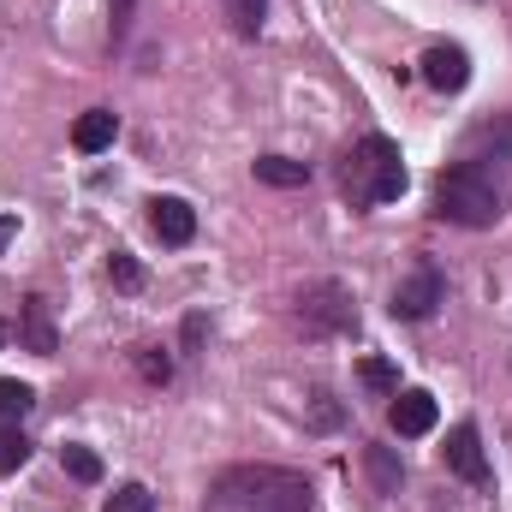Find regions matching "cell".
I'll list each match as a JSON object with an SVG mask.
<instances>
[{
    "mask_svg": "<svg viewBox=\"0 0 512 512\" xmlns=\"http://www.w3.org/2000/svg\"><path fill=\"white\" fill-rule=\"evenodd\" d=\"M209 512H310V483L280 465H233L215 477Z\"/></svg>",
    "mask_w": 512,
    "mask_h": 512,
    "instance_id": "1",
    "label": "cell"
},
{
    "mask_svg": "<svg viewBox=\"0 0 512 512\" xmlns=\"http://www.w3.org/2000/svg\"><path fill=\"white\" fill-rule=\"evenodd\" d=\"M393 429L399 435H429L435 429V393H423V387H405V393H393Z\"/></svg>",
    "mask_w": 512,
    "mask_h": 512,
    "instance_id": "9",
    "label": "cell"
},
{
    "mask_svg": "<svg viewBox=\"0 0 512 512\" xmlns=\"http://www.w3.org/2000/svg\"><path fill=\"white\" fill-rule=\"evenodd\" d=\"M149 227H155V239H161V245H191L197 215H191V203H185V197H155V203H149Z\"/></svg>",
    "mask_w": 512,
    "mask_h": 512,
    "instance_id": "7",
    "label": "cell"
},
{
    "mask_svg": "<svg viewBox=\"0 0 512 512\" xmlns=\"http://www.w3.org/2000/svg\"><path fill=\"white\" fill-rule=\"evenodd\" d=\"M30 459V441H24V429L18 423H0V471H18Z\"/></svg>",
    "mask_w": 512,
    "mask_h": 512,
    "instance_id": "14",
    "label": "cell"
},
{
    "mask_svg": "<svg viewBox=\"0 0 512 512\" xmlns=\"http://www.w3.org/2000/svg\"><path fill=\"white\" fill-rule=\"evenodd\" d=\"M30 405H36V393H30V387L12 382V376H0V423H18Z\"/></svg>",
    "mask_w": 512,
    "mask_h": 512,
    "instance_id": "13",
    "label": "cell"
},
{
    "mask_svg": "<svg viewBox=\"0 0 512 512\" xmlns=\"http://www.w3.org/2000/svg\"><path fill=\"white\" fill-rule=\"evenodd\" d=\"M441 298H447L441 274H435V268H417L411 280H399V286H393V316H399V322H423Z\"/></svg>",
    "mask_w": 512,
    "mask_h": 512,
    "instance_id": "5",
    "label": "cell"
},
{
    "mask_svg": "<svg viewBox=\"0 0 512 512\" xmlns=\"http://www.w3.org/2000/svg\"><path fill=\"white\" fill-rule=\"evenodd\" d=\"M405 161H399V143L382 137V131H370L352 155H346V191H352V203H399L405 197Z\"/></svg>",
    "mask_w": 512,
    "mask_h": 512,
    "instance_id": "2",
    "label": "cell"
},
{
    "mask_svg": "<svg viewBox=\"0 0 512 512\" xmlns=\"http://www.w3.org/2000/svg\"><path fill=\"white\" fill-rule=\"evenodd\" d=\"M262 6H268V0H233V18H239V36H256V30H262Z\"/></svg>",
    "mask_w": 512,
    "mask_h": 512,
    "instance_id": "20",
    "label": "cell"
},
{
    "mask_svg": "<svg viewBox=\"0 0 512 512\" xmlns=\"http://www.w3.org/2000/svg\"><path fill=\"white\" fill-rule=\"evenodd\" d=\"M358 376H364V387H376V393H399V370H393L387 358H364Z\"/></svg>",
    "mask_w": 512,
    "mask_h": 512,
    "instance_id": "16",
    "label": "cell"
},
{
    "mask_svg": "<svg viewBox=\"0 0 512 512\" xmlns=\"http://www.w3.org/2000/svg\"><path fill=\"white\" fill-rule=\"evenodd\" d=\"M12 233H18V221H12V215H0V251L12 245Z\"/></svg>",
    "mask_w": 512,
    "mask_h": 512,
    "instance_id": "23",
    "label": "cell"
},
{
    "mask_svg": "<svg viewBox=\"0 0 512 512\" xmlns=\"http://www.w3.org/2000/svg\"><path fill=\"white\" fill-rule=\"evenodd\" d=\"M137 370H143L149 382H167V376H173V364H167L161 352H143V358H137Z\"/></svg>",
    "mask_w": 512,
    "mask_h": 512,
    "instance_id": "21",
    "label": "cell"
},
{
    "mask_svg": "<svg viewBox=\"0 0 512 512\" xmlns=\"http://www.w3.org/2000/svg\"><path fill=\"white\" fill-rule=\"evenodd\" d=\"M131 6H137V0H108V12H114V42L131 30Z\"/></svg>",
    "mask_w": 512,
    "mask_h": 512,
    "instance_id": "22",
    "label": "cell"
},
{
    "mask_svg": "<svg viewBox=\"0 0 512 512\" xmlns=\"http://www.w3.org/2000/svg\"><path fill=\"white\" fill-rule=\"evenodd\" d=\"M370 471H376V489H382V495L399 489V465L387 459V447H370Z\"/></svg>",
    "mask_w": 512,
    "mask_h": 512,
    "instance_id": "19",
    "label": "cell"
},
{
    "mask_svg": "<svg viewBox=\"0 0 512 512\" xmlns=\"http://www.w3.org/2000/svg\"><path fill=\"white\" fill-rule=\"evenodd\" d=\"M256 179L274 185V191H298V185H310V167L292 161V155H256Z\"/></svg>",
    "mask_w": 512,
    "mask_h": 512,
    "instance_id": "11",
    "label": "cell"
},
{
    "mask_svg": "<svg viewBox=\"0 0 512 512\" xmlns=\"http://www.w3.org/2000/svg\"><path fill=\"white\" fill-rule=\"evenodd\" d=\"M155 501H149V489L143 483H126V489H114L108 495V512H149Z\"/></svg>",
    "mask_w": 512,
    "mask_h": 512,
    "instance_id": "18",
    "label": "cell"
},
{
    "mask_svg": "<svg viewBox=\"0 0 512 512\" xmlns=\"http://www.w3.org/2000/svg\"><path fill=\"white\" fill-rule=\"evenodd\" d=\"M108 280H114L120 292H137V286H143V268H137V256H131V251H114V256H108Z\"/></svg>",
    "mask_w": 512,
    "mask_h": 512,
    "instance_id": "15",
    "label": "cell"
},
{
    "mask_svg": "<svg viewBox=\"0 0 512 512\" xmlns=\"http://www.w3.org/2000/svg\"><path fill=\"white\" fill-rule=\"evenodd\" d=\"M114 137H120V120H114L108 108H90V114H78V126H72V143H78L84 155L114 149Z\"/></svg>",
    "mask_w": 512,
    "mask_h": 512,
    "instance_id": "10",
    "label": "cell"
},
{
    "mask_svg": "<svg viewBox=\"0 0 512 512\" xmlns=\"http://www.w3.org/2000/svg\"><path fill=\"white\" fill-rule=\"evenodd\" d=\"M447 471L465 477V483H489V459H483V441H477L471 423H459V429L447 435Z\"/></svg>",
    "mask_w": 512,
    "mask_h": 512,
    "instance_id": "8",
    "label": "cell"
},
{
    "mask_svg": "<svg viewBox=\"0 0 512 512\" xmlns=\"http://www.w3.org/2000/svg\"><path fill=\"white\" fill-rule=\"evenodd\" d=\"M60 459H66V471H72L78 483H102V459H96L90 447H66Z\"/></svg>",
    "mask_w": 512,
    "mask_h": 512,
    "instance_id": "17",
    "label": "cell"
},
{
    "mask_svg": "<svg viewBox=\"0 0 512 512\" xmlns=\"http://www.w3.org/2000/svg\"><path fill=\"white\" fill-rule=\"evenodd\" d=\"M298 322H304L310 334H346V328L358 322L352 292H346L340 280H316V286H304V292H298Z\"/></svg>",
    "mask_w": 512,
    "mask_h": 512,
    "instance_id": "4",
    "label": "cell"
},
{
    "mask_svg": "<svg viewBox=\"0 0 512 512\" xmlns=\"http://www.w3.org/2000/svg\"><path fill=\"white\" fill-rule=\"evenodd\" d=\"M24 340H30V352L54 358V322H48V298H30V304H24Z\"/></svg>",
    "mask_w": 512,
    "mask_h": 512,
    "instance_id": "12",
    "label": "cell"
},
{
    "mask_svg": "<svg viewBox=\"0 0 512 512\" xmlns=\"http://www.w3.org/2000/svg\"><path fill=\"white\" fill-rule=\"evenodd\" d=\"M423 78H429L441 96L465 90V84H471V60H465V48H453V42H435V48L423 54Z\"/></svg>",
    "mask_w": 512,
    "mask_h": 512,
    "instance_id": "6",
    "label": "cell"
},
{
    "mask_svg": "<svg viewBox=\"0 0 512 512\" xmlns=\"http://www.w3.org/2000/svg\"><path fill=\"white\" fill-rule=\"evenodd\" d=\"M435 209H441L447 221H459V227H495V215H501V191L483 179L477 161H459V167L441 173V185H435Z\"/></svg>",
    "mask_w": 512,
    "mask_h": 512,
    "instance_id": "3",
    "label": "cell"
},
{
    "mask_svg": "<svg viewBox=\"0 0 512 512\" xmlns=\"http://www.w3.org/2000/svg\"><path fill=\"white\" fill-rule=\"evenodd\" d=\"M0 346H6V322H0Z\"/></svg>",
    "mask_w": 512,
    "mask_h": 512,
    "instance_id": "24",
    "label": "cell"
}]
</instances>
